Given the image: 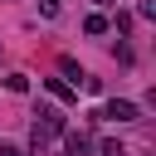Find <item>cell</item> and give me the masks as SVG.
Masks as SVG:
<instances>
[{
    "label": "cell",
    "mask_w": 156,
    "mask_h": 156,
    "mask_svg": "<svg viewBox=\"0 0 156 156\" xmlns=\"http://www.w3.org/2000/svg\"><path fill=\"white\" fill-rule=\"evenodd\" d=\"M98 117H107V122H136L141 117V107L132 102V98H112V102H102V112Z\"/></svg>",
    "instance_id": "1"
},
{
    "label": "cell",
    "mask_w": 156,
    "mask_h": 156,
    "mask_svg": "<svg viewBox=\"0 0 156 156\" xmlns=\"http://www.w3.org/2000/svg\"><path fill=\"white\" fill-rule=\"evenodd\" d=\"M44 88H49L58 102H78V88H73V83H63V78H44Z\"/></svg>",
    "instance_id": "2"
},
{
    "label": "cell",
    "mask_w": 156,
    "mask_h": 156,
    "mask_svg": "<svg viewBox=\"0 0 156 156\" xmlns=\"http://www.w3.org/2000/svg\"><path fill=\"white\" fill-rule=\"evenodd\" d=\"M107 29H112V20H107L102 10H93V15L83 20V34H93V39H98V34H107Z\"/></svg>",
    "instance_id": "3"
},
{
    "label": "cell",
    "mask_w": 156,
    "mask_h": 156,
    "mask_svg": "<svg viewBox=\"0 0 156 156\" xmlns=\"http://www.w3.org/2000/svg\"><path fill=\"white\" fill-rule=\"evenodd\" d=\"M63 141H68V156H88V136L83 132H63Z\"/></svg>",
    "instance_id": "4"
},
{
    "label": "cell",
    "mask_w": 156,
    "mask_h": 156,
    "mask_svg": "<svg viewBox=\"0 0 156 156\" xmlns=\"http://www.w3.org/2000/svg\"><path fill=\"white\" fill-rule=\"evenodd\" d=\"M5 88H10V93H29V78H24V73H10Z\"/></svg>",
    "instance_id": "5"
},
{
    "label": "cell",
    "mask_w": 156,
    "mask_h": 156,
    "mask_svg": "<svg viewBox=\"0 0 156 156\" xmlns=\"http://www.w3.org/2000/svg\"><path fill=\"white\" fill-rule=\"evenodd\" d=\"M136 15L141 20H156V0H136Z\"/></svg>",
    "instance_id": "6"
},
{
    "label": "cell",
    "mask_w": 156,
    "mask_h": 156,
    "mask_svg": "<svg viewBox=\"0 0 156 156\" xmlns=\"http://www.w3.org/2000/svg\"><path fill=\"white\" fill-rule=\"evenodd\" d=\"M102 156H127V146L122 141H102Z\"/></svg>",
    "instance_id": "7"
},
{
    "label": "cell",
    "mask_w": 156,
    "mask_h": 156,
    "mask_svg": "<svg viewBox=\"0 0 156 156\" xmlns=\"http://www.w3.org/2000/svg\"><path fill=\"white\" fill-rule=\"evenodd\" d=\"M39 15H44V20H54V15H58V0H39Z\"/></svg>",
    "instance_id": "8"
},
{
    "label": "cell",
    "mask_w": 156,
    "mask_h": 156,
    "mask_svg": "<svg viewBox=\"0 0 156 156\" xmlns=\"http://www.w3.org/2000/svg\"><path fill=\"white\" fill-rule=\"evenodd\" d=\"M20 156H24V151H20ZM29 156H44V136H39V132H34V146H29Z\"/></svg>",
    "instance_id": "9"
},
{
    "label": "cell",
    "mask_w": 156,
    "mask_h": 156,
    "mask_svg": "<svg viewBox=\"0 0 156 156\" xmlns=\"http://www.w3.org/2000/svg\"><path fill=\"white\" fill-rule=\"evenodd\" d=\"M0 156H20V146L15 141H0Z\"/></svg>",
    "instance_id": "10"
},
{
    "label": "cell",
    "mask_w": 156,
    "mask_h": 156,
    "mask_svg": "<svg viewBox=\"0 0 156 156\" xmlns=\"http://www.w3.org/2000/svg\"><path fill=\"white\" fill-rule=\"evenodd\" d=\"M98 5H102V10H107V5H117V0H98Z\"/></svg>",
    "instance_id": "11"
}]
</instances>
